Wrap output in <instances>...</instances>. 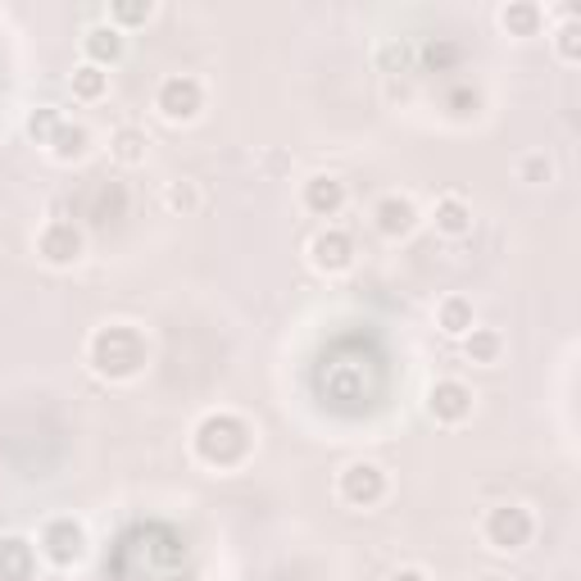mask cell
<instances>
[{
  "label": "cell",
  "mask_w": 581,
  "mask_h": 581,
  "mask_svg": "<svg viewBox=\"0 0 581 581\" xmlns=\"http://www.w3.org/2000/svg\"><path fill=\"white\" fill-rule=\"evenodd\" d=\"M87 355H91V368L100 377H110V382H128V377H137L141 364H146V345H141V337L132 332V327L114 323V327H100V332L91 337Z\"/></svg>",
  "instance_id": "1"
},
{
  "label": "cell",
  "mask_w": 581,
  "mask_h": 581,
  "mask_svg": "<svg viewBox=\"0 0 581 581\" xmlns=\"http://www.w3.org/2000/svg\"><path fill=\"white\" fill-rule=\"evenodd\" d=\"M195 454L210 468H237L250 454V427L237 414H210L195 427Z\"/></svg>",
  "instance_id": "2"
},
{
  "label": "cell",
  "mask_w": 581,
  "mask_h": 581,
  "mask_svg": "<svg viewBox=\"0 0 581 581\" xmlns=\"http://www.w3.org/2000/svg\"><path fill=\"white\" fill-rule=\"evenodd\" d=\"M532 532H536V522H532V514H527L522 504H500V509L487 514V527H482L487 545L500 550V554L522 550L527 541H532Z\"/></svg>",
  "instance_id": "3"
},
{
  "label": "cell",
  "mask_w": 581,
  "mask_h": 581,
  "mask_svg": "<svg viewBox=\"0 0 581 581\" xmlns=\"http://www.w3.org/2000/svg\"><path fill=\"white\" fill-rule=\"evenodd\" d=\"M41 554H46L50 568H78L83 554H87L83 522H73V518H50V522L41 527Z\"/></svg>",
  "instance_id": "4"
},
{
  "label": "cell",
  "mask_w": 581,
  "mask_h": 581,
  "mask_svg": "<svg viewBox=\"0 0 581 581\" xmlns=\"http://www.w3.org/2000/svg\"><path fill=\"white\" fill-rule=\"evenodd\" d=\"M155 110L168 123H191L200 110H205V87H200L191 73H173V78H164L160 91H155Z\"/></svg>",
  "instance_id": "5"
},
{
  "label": "cell",
  "mask_w": 581,
  "mask_h": 581,
  "mask_svg": "<svg viewBox=\"0 0 581 581\" xmlns=\"http://www.w3.org/2000/svg\"><path fill=\"white\" fill-rule=\"evenodd\" d=\"M83 250H87L83 227L68 223V218H50V223L41 227V237H37V255H41L50 268H73V264L83 260Z\"/></svg>",
  "instance_id": "6"
},
{
  "label": "cell",
  "mask_w": 581,
  "mask_h": 581,
  "mask_svg": "<svg viewBox=\"0 0 581 581\" xmlns=\"http://www.w3.org/2000/svg\"><path fill=\"white\" fill-rule=\"evenodd\" d=\"M341 500L350 504V509H372V504H382L387 495V472L377 464H350L341 472Z\"/></svg>",
  "instance_id": "7"
},
{
  "label": "cell",
  "mask_w": 581,
  "mask_h": 581,
  "mask_svg": "<svg viewBox=\"0 0 581 581\" xmlns=\"http://www.w3.org/2000/svg\"><path fill=\"white\" fill-rule=\"evenodd\" d=\"M310 264L327 277H341L350 264H355V241H350L341 227H327V232H318L310 241Z\"/></svg>",
  "instance_id": "8"
},
{
  "label": "cell",
  "mask_w": 581,
  "mask_h": 581,
  "mask_svg": "<svg viewBox=\"0 0 581 581\" xmlns=\"http://www.w3.org/2000/svg\"><path fill=\"white\" fill-rule=\"evenodd\" d=\"M427 409H432L437 422L454 427V422H464L472 414V391L464 382H454V377H445V382H437L432 391H427Z\"/></svg>",
  "instance_id": "9"
},
{
  "label": "cell",
  "mask_w": 581,
  "mask_h": 581,
  "mask_svg": "<svg viewBox=\"0 0 581 581\" xmlns=\"http://www.w3.org/2000/svg\"><path fill=\"white\" fill-rule=\"evenodd\" d=\"M300 205L314 218H337L345 210V182L332 178V173H318V178H310L305 191H300Z\"/></svg>",
  "instance_id": "10"
},
{
  "label": "cell",
  "mask_w": 581,
  "mask_h": 581,
  "mask_svg": "<svg viewBox=\"0 0 581 581\" xmlns=\"http://www.w3.org/2000/svg\"><path fill=\"white\" fill-rule=\"evenodd\" d=\"M372 223H377V232H382L387 241H400V237H409L418 227V210H414L409 195H387V200H377Z\"/></svg>",
  "instance_id": "11"
},
{
  "label": "cell",
  "mask_w": 581,
  "mask_h": 581,
  "mask_svg": "<svg viewBox=\"0 0 581 581\" xmlns=\"http://www.w3.org/2000/svg\"><path fill=\"white\" fill-rule=\"evenodd\" d=\"M37 554L23 536H0V581H33Z\"/></svg>",
  "instance_id": "12"
},
{
  "label": "cell",
  "mask_w": 581,
  "mask_h": 581,
  "mask_svg": "<svg viewBox=\"0 0 581 581\" xmlns=\"http://www.w3.org/2000/svg\"><path fill=\"white\" fill-rule=\"evenodd\" d=\"M83 50H87V64L110 68V64L123 60V33L114 28V23H96V28H87V37H83Z\"/></svg>",
  "instance_id": "13"
},
{
  "label": "cell",
  "mask_w": 581,
  "mask_h": 581,
  "mask_svg": "<svg viewBox=\"0 0 581 581\" xmlns=\"http://www.w3.org/2000/svg\"><path fill=\"white\" fill-rule=\"evenodd\" d=\"M432 223L441 237H468L472 232V205L464 195H441L437 210H432Z\"/></svg>",
  "instance_id": "14"
},
{
  "label": "cell",
  "mask_w": 581,
  "mask_h": 581,
  "mask_svg": "<svg viewBox=\"0 0 581 581\" xmlns=\"http://www.w3.org/2000/svg\"><path fill=\"white\" fill-rule=\"evenodd\" d=\"M437 327L445 337H454V341H464L472 327H477V314H472V300H464V295H450V300H441V310H437Z\"/></svg>",
  "instance_id": "15"
},
{
  "label": "cell",
  "mask_w": 581,
  "mask_h": 581,
  "mask_svg": "<svg viewBox=\"0 0 581 581\" xmlns=\"http://www.w3.org/2000/svg\"><path fill=\"white\" fill-rule=\"evenodd\" d=\"M500 23L509 37H536V28L545 23V10L532 5V0H509V5L500 10Z\"/></svg>",
  "instance_id": "16"
},
{
  "label": "cell",
  "mask_w": 581,
  "mask_h": 581,
  "mask_svg": "<svg viewBox=\"0 0 581 581\" xmlns=\"http://www.w3.org/2000/svg\"><path fill=\"white\" fill-rule=\"evenodd\" d=\"M91 150V132L83 128V123H60L55 137H50V155H55L60 164H73V160H83Z\"/></svg>",
  "instance_id": "17"
},
{
  "label": "cell",
  "mask_w": 581,
  "mask_h": 581,
  "mask_svg": "<svg viewBox=\"0 0 581 581\" xmlns=\"http://www.w3.org/2000/svg\"><path fill=\"white\" fill-rule=\"evenodd\" d=\"M68 87H73V96H78V100H105L110 73L96 68V64H78V68H73V78H68Z\"/></svg>",
  "instance_id": "18"
},
{
  "label": "cell",
  "mask_w": 581,
  "mask_h": 581,
  "mask_svg": "<svg viewBox=\"0 0 581 581\" xmlns=\"http://www.w3.org/2000/svg\"><path fill=\"white\" fill-rule=\"evenodd\" d=\"M146 146H150V141H146L141 128H118V132L110 137V155H114L118 164H128V168H132V164L146 160Z\"/></svg>",
  "instance_id": "19"
},
{
  "label": "cell",
  "mask_w": 581,
  "mask_h": 581,
  "mask_svg": "<svg viewBox=\"0 0 581 581\" xmlns=\"http://www.w3.org/2000/svg\"><path fill=\"white\" fill-rule=\"evenodd\" d=\"M464 350H468L472 364H495L500 350H504V337L491 332V327H472V332L464 337Z\"/></svg>",
  "instance_id": "20"
},
{
  "label": "cell",
  "mask_w": 581,
  "mask_h": 581,
  "mask_svg": "<svg viewBox=\"0 0 581 581\" xmlns=\"http://www.w3.org/2000/svg\"><path fill=\"white\" fill-rule=\"evenodd\" d=\"M60 110H50V105H41V110H33V118H28V137L37 141V146H50V137H55V128H60Z\"/></svg>",
  "instance_id": "21"
},
{
  "label": "cell",
  "mask_w": 581,
  "mask_h": 581,
  "mask_svg": "<svg viewBox=\"0 0 581 581\" xmlns=\"http://www.w3.org/2000/svg\"><path fill=\"white\" fill-rule=\"evenodd\" d=\"M150 14H155V5L150 0H141V5H110V23L123 33V28H137V23H146Z\"/></svg>",
  "instance_id": "22"
},
{
  "label": "cell",
  "mask_w": 581,
  "mask_h": 581,
  "mask_svg": "<svg viewBox=\"0 0 581 581\" xmlns=\"http://www.w3.org/2000/svg\"><path fill=\"white\" fill-rule=\"evenodd\" d=\"M577 37H581V28H577L572 18L564 23L559 33H554V50H559V60H564V64H577V60H581V41H577Z\"/></svg>",
  "instance_id": "23"
},
{
  "label": "cell",
  "mask_w": 581,
  "mask_h": 581,
  "mask_svg": "<svg viewBox=\"0 0 581 581\" xmlns=\"http://www.w3.org/2000/svg\"><path fill=\"white\" fill-rule=\"evenodd\" d=\"M195 187L191 182H168V191H164V205L173 210V214H191L195 210Z\"/></svg>",
  "instance_id": "24"
},
{
  "label": "cell",
  "mask_w": 581,
  "mask_h": 581,
  "mask_svg": "<svg viewBox=\"0 0 581 581\" xmlns=\"http://www.w3.org/2000/svg\"><path fill=\"white\" fill-rule=\"evenodd\" d=\"M518 173H522V182L541 187V182H550V178H554V164H550V155H527Z\"/></svg>",
  "instance_id": "25"
},
{
  "label": "cell",
  "mask_w": 581,
  "mask_h": 581,
  "mask_svg": "<svg viewBox=\"0 0 581 581\" xmlns=\"http://www.w3.org/2000/svg\"><path fill=\"white\" fill-rule=\"evenodd\" d=\"M409 60H414V46H404V41H391V46H382L377 50V64L382 68H409Z\"/></svg>",
  "instance_id": "26"
},
{
  "label": "cell",
  "mask_w": 581,
  "mask_h": 581,
  "mask_svg": "<svg viewBox=\"0 0 581 581\" xmlns=\"http://www.w3.org/2000/svg\"><path fill=\"white\" fill-rule=\"evenodd\" d=\"M422 60H427V68H445V64L459 60V46H450V41H432V46L422 50Z\"/></svg>",
  "instance_id": "27"
},
{
  "label": "cell",
  "mask_w": 581,
  "mask_h": 581,
  "mask_svg": "<svg viewBox=\"0 0 581 581\" xmlns=\"http://www.w3.org/2000/svg\"><path fill=\"white\" fill-rule=\"evenodd\" d=\"M391 581H427V572L422 568H400V572H391Z\"/></svg>",
  "instance_id": "28"
}]
</instances>
